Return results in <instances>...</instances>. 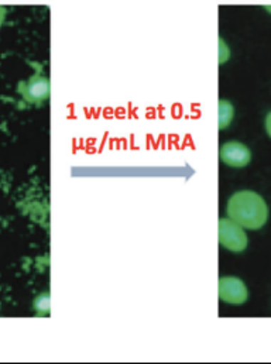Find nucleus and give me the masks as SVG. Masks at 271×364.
<instances>
[{"label":"nucleus","instance_id":"obj_1","mask_svg":"<svg viewBox=\"0 0 271 364\" xmlns=\"http://www.w3.org/2000/svg\"><path fill=\"white\" fill-rule=\"evenodd\" d=\"M226 209L232 220L249 230L263 228L269 218V208L263 196L249 189L235 192L229 198Z\"/></svg>","mask_w":271,"mask_h":364},{"label":"nucleus","instance_id":"obj_5","mask_svg":"<svg viewBox=\"0 0 271 364\" xmlns=\"http://www.w3.org/2000/svg\"><path fill=\"white\" fill-rule=\"evenodd\" d=\"M219 156L225 164H228L230 167H236V168L246 167L252 160V153H250L249 147L246 144H243L240 141H235V140L223 143L220 146Z\"/></svg>","mask_w":271,"mask_h":364},{"label":"nucleus","instance_id":"obj_7","mask_svg":"<svg viewBox=\"0 0 271 364\" xmlns=\"http://www.w3.org/2000/svg\"><path fill=\"white\" fill-rule=\"evenodd\" d=\"M33 309L37 316H48L50 314V292H43L36 296L33 302Z\"/></svg>","mask_w":271,"mask_h":364},{"label":"nucleus","instance_id":"obj_3","mask_svg":"<svg viewBox=\"0 0 271 364\" xmlns=\"http://www.w3.org/2000/svg\"><path fill=\"white\" fill-rule=\"evenodd\" d=\"M219 243L230 252L240 253L248 247L249 239L239 223L230 218H222L219 220Z\"/></svg>","mask_w":271,"mask_h":364},{"label":"nucleus","instance_id":"obj_6","mask_svg":"<svg viewBox=\"0 0 271 364\" xmlns=\"http://www.w3.org/2000/svg\"><path fill=\"white\" fill-rule=\"evenodd\" d=\"M235 114V107L229 100L220 99L219 100V129L223 130L228 127L233 119Z\"/></svg>","mask_w":271,"mask_h":364},{"label":"nucleus","instance_id":"obj_2","mask_svg":"<svg viewBox=\"0 0 271 364\" xmlns=\"http://www.w3.org/2000/svg\"><path fill=\"white\" fill-rule=\"evenodd\" d=\"M17 92L23 100L28 105H41L50 99L51 84L48 75L43 73L41 68L36 71L28 80L21 81L17 85Z\"/></svg>","mask_w":271,"mask_h":364},{"label":"nucleus","instance_id":"obj_10","mask_svg":"<svg viewBox=\"0 0 271 364\" xmlns=\"http://www.w3.org/2000/svg\"><path fill=\"white\" fill-rule=\"evenodd\" d=\"M266 130H267V133L271 137V112L266 116Z\"/></svg>","mask_w":271,"mask_h":364},{"label":"nucleus","instance_id":"obj_8","mask_svg":"<svg viewBox=\"0 0 271 364\" xmlns=\"http://www.w3.org/2000/svg\"><path fill=\"white\" fill-rule=\"evenodd\" d=\"M219 63L222 64V63H225V61H228V58H229V48H228V46L225 44V41L220 38V54H219Z\"/></svg>","mask_w":271,"mask_h":364},{"label":"nucleus","instance_id":"obj_11","mask_svg":"<svg viewBox=\"0 0 271 364\" xmlns=\"http://www.w3.org/2000/svg\"><path fill=\"white\" fill-rule=\"evenodd\" d=\"M266 9H267V11H270L271 13V6H266Z\"/></svg>","mask_w":271,"mask_h":364},{"label":"nucleus","instance_id":"obj_4","mask_svg":"<svg viewBox=\"0 0 271 364\" xmlns=\"http://www.w3.org/2000/svg\"><path fill=\"white\" fill-rule=\"evenodd\" d=\"M219 298L232 305L245 304L249 298L246 284L238 277H222L219 279Z\"/></svg>","mask_w":271,"mask_h":364},{"label":"nucleus","instance_id":"obj_9","mask_svg":"<svg viewBox=\"0 0 271 364\" xmlns=\"http://www.w3.org/2000/svg\"><path fill=\"white\" fill-rule=\"evenodd\" d=\"M6 16H7V9H6L4 6H0V27H1V24L4 23Z\"/></svg>","mask_w":271,"mask_h":364}]
</instances>
